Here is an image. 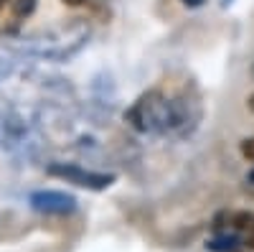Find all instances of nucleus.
<instances>
[{
    "instance_id": "obj_6",
    "label": "nucleus",
    "mask_w": 254,
    "mask_h": 252,
    "mask_svg": "<svg viewBox=\"0 0 254 252\" xmlns=\"http://www.w3.org/2000/svg\"><path fill=\"white\" fill-rule=\"evenodd\" d=\"M239 153H242L244 161L254 163V135H252V138H244V140L239 143Z\"/></svg>"
},
{
    "instance_id": "obj_11",
    "label": "nucleus",
    "mask_w": 254,
    "mask_h": 252,
    "mask_svg": "<svg viewBox=\"0 0 254 252\" xmlns=\"http://www.w3.org/2000/svg\"><path fill=\"white\" fill-rule=\"evenodd\" d=\"M5 3H8V0H0V13H3V8H5Z\"/></svg>"
},
{
    "instance_id": "obj_10",
    "label": "nucleus",
    "mask_w": 254,
    "mask_h": 252,
    "mask_svg": "<svg viewBox=\"0 0 254 252\" xmlns=\"http://www.w3.org/2000/svg\"><path fill=\"white\" fill-rule=\"evenodd\" d=\"M247 110H249V112H254V92L247 97Z\"/></svg>"
},
{
    "instance_id": "obj_1",
    "label": "nucleus",
    "mask_w": 254,
    "mask_h": 252,
    "mask_svg": "<svg viewBox=\"0 0 254 252\" xmlns=\"http://www.w3.org/2000/svg\"><path fill=\"white\" fill-rule=\"evenodd\" d=\"M125 120L137 133H163V135L183 128L188 122L186 110L176 99L163 94L160 89H150V92L140 94L132 102V107L125 112Z\"/></svg>"
},
{
    "instance_id": "obj_2",
    "label": "nucleus",
    "mask_w": 254,
    "mask_h": 252,
    "mask_svg": "<svg viewBox=\"0 0 254 252\" xmlns=\"http://www.w3.org/2000/svg\"><path fill=\"white\" fill-rule=\"evenodd\" d=\"M46 173L54 178H61L66 183H74L79 188H89V191H104L115 183L112 173H99V171H89V168H81L76 163H51L46 168Z\"/></svg>"
},
{
    "instance_id": "obj_12",
    "label": "nucleus",
    "mask_w": 254,
    "mask_h": 252,
    "mask_svg": "<svg viewBox=\"0 0 254 252\" xmlns=\"http://www.w3.org/2000/svg\"><path fill=\"white\" fill-rule=\"evenodd\" d=\"M249 181H252V183H254V171H249Z\"/></svg>"
},
{
    "instance_id": "obj_7",
    "label": "nucleus",
    "mask_w": 254,
    "mask_h": 252,
    "mask_svg": "<svg viewBox=\"0 0 254 252\" xmlns=\"http://www.w3.org/2000/svg\"><path fill=\"white\" fill-rule=\"evenodd\" d=\"M64 5H71V8H79V5H92V0H61Z\"/></svg>"
},
{
    "instance_id": "obj_4",
    "label": "nucleus",
    "mask_w": 254,
    "mask_h": 252,
    "mask_svg": "<svg viewBox=\"0 0 254 252\" xmlns=\"http://www.w3.org/2000/svg\"><path fill=\"white\" fill-rule=\"evenodd\" d=\"M36 10V0H13V15L15 18H28Z\"/></svg>"
},
{
    "instance_id": "obj_3",
    "label": "nucleus",
    "mask_w": 254,
    "mask_h": 252,
    "mask_svg": "<svg viewBox=\"0 0 254 252\" xmlns=\"http://www.w3.org/2000/svg\"><path fill=\"white\" fill-rule=\"evenodd\" d=\"M31 209L41 214H71L76 209V199L66 191H51V188H44V191H33L28 196Z\"/></svg>"
},
{
    "instance_id": "obj_5",
    "label": "nucleus",
    "mask_w": 254,
    "mask_h": 252,
    "mask_svg": "<svg viewBox=\"0 0 254 252\" xmlns=\"http://www.w3.org/2000/svg\"><path fill=\"white\" fill-rule=\"evenodd\" d=\"M234 247H237V237H221V240L208 242V250H214V252H229Z\"/></svg>"
},
{
    "instance_id": "obj_8",
    "label": "nucleus",
    "mask_w": 254,
    "mask_h": 252,
    "mask_svg": "<svg viewBox=\"0 0 254 252\" xmlns=\"http://www.w3.org/2000/svg\"><path fill=\"white\" fill-rule=\"evenodd\" d=\"M181 3L186 8H201V5H206V0H181Z\"/></svg>"
},
{
    "instance_id": "obj_9",
    "label": "nucleus",
    "mask_w": 254,
    "mask_h": 252,
    "mask_svg": "<svg viewBox=\"0 0 254 252\" xmlns=\"http://www.w3.org/2000/svg\"><path fill=\"white\" fill-rule=\"evenodd\" d=\"M244 242H247V247H249V250H254V224L247 229V240H244Z\"/></svg>"
}]
</instances>
